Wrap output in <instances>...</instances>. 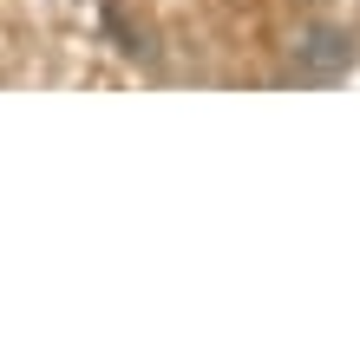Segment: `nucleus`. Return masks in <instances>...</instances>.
Wrapping results in <instances>:
<instances>
[{
  "mask_svg": "<svg viewBox=\"0 0 360 354\" xmlns=\"http://www.w3.org/2000/svg\"><path fill=\"white\" fill-rule=\"evenodd\" d=\"M347 66H354V33H341V27H302L288 39L282 79L288 86H334Z\"/></svg>",
  "mask_w": 360,
  "mask_h": 354,
  "instance_id": "obj_1",
  "label": "nucleus"
}]
</instances>
